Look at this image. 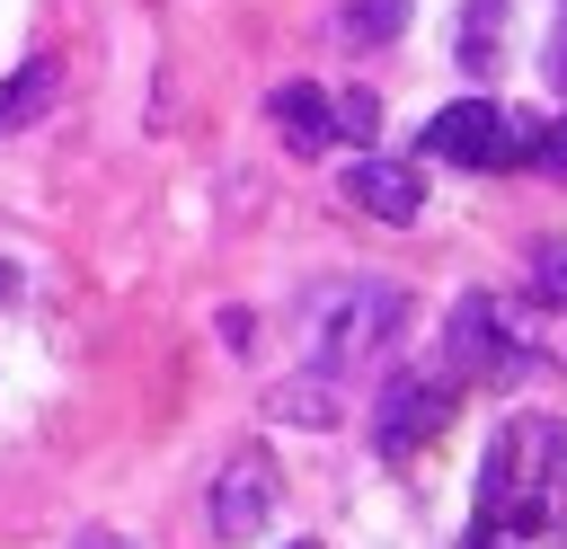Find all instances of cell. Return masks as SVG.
<instances>
[{
    "label": "cell",
    "instance_id": "obj_1",
    "mask_svg": "<svg viewBox=\"0 0 567 549\" xmlns=\"http://www.w3.org/2000/svg\"><path fill=\"white\" fill-rule=\"evenodd\" d=\"M567 514V425L558 416H505L478 460V531L487 540H540Z\"/></svg>",
    "mask_w": 567,
    "mask_h": 549
},
{
    "label": "cell",
    "instance_id": "obj_2",
    "mask_svg": "<svg viewBox=\"0 0 567 549\" xmlns=\"http://www.w3.org/2000/svg\"><path fill=\"white\" fill-rule=\"evenodd\" d=\"M408 328V292L381 283V274H354V283H319L310 292V372H354V363H381Z\"/></svg>",
    "mask_w": 567,
    "mask_h": 549
},
{
    "label": "cell",
    "instance_id": "obj_3",
    "mask_svg": "<svg viewBox=\"0 0 567 549\" xmlns=\"http://www.w3.org/2000/svg\"><path fill=\"white\" fill-rule=\"evenodd\" d=\"M532 363H540V345H532V319L514 301H496V292L452 301V319H443V372L452 381H523Z\"/></svg>",
    "mask_w": 567,
    "mask_h": 549
},
{
    "label": "cell",
    "instance_id": "obj_4",
    "mask_svg": "<svg viewBox=\"0 0 567 549\" xmlns=\"http://www.w3.org/2000/svg\"><path fill=\"white\" fill-rule=\"evenodd\" d=\"M452 407H461V381H452V372H390L381 398H372V443H381V460H408L416 443H434V434L452 425Z\"/></svg>",
    "mask_w": 567,
    "mask_h": 549
},
{
    "label": "cell",
    "instance_id": "obj_5",
    "mask_svg": "<svg viewBox=\"0 0 567 549\" xmlns=\"http://www.w3.org/2000/svg\"><path fill=\"white\" fill-rule=\"evenodd\" d=\"M416 151H425V159H452V168H514V159H523V124H514L496 97H452V106L425 124Z\"/></svg>",
    "mask_w": 567,
    "mask_h": 549
},
{
    "label": "cell",
    "instance_id": "obj_6",
    "mask_svg": "<svg viewBox=\"0 0 567 549\" xmlns=\"http://www.w3.org/2000/svg\"><path fill=\"white\" fill-rule=\"evenodd\" d=\"M275 460L266 452H230L221 469H213V496H204V522H213V540H257L266 522H275Z\"/></svg>",
    "mask_w": 567,
    "mask_h": 549
},
{
    "label": "cell",
    "instance_id": "obj_7",
    "mask_svg": "<svg viewBox=\"0 0 567 549\" xmlns=\"http://www.w3.org/2000/svg\"><path fill=\"white\" fill-rule=\"evenodd\" d=\"M346 204L372 213V221H416L425 213V168L416 159H390V151H363L346 168Z\"/></svg>",
    "mask_w": 567,
    "mask_h": 549
},
{
    "label": "cell",
    "instance_id": "obj_8",
    "mask_svg": "<svg viewBox=\"0 0 567 549\" xmlns=\"http://www.w3.org/2000/svg\"><path fill=\"white\" fill-rule=\"evenodd\" d=\"M266 115H275V133H284L301 159H319V151L337 142V124H328V97H319L310 80H284V89L266 97Z\"/></svg>",
    "mask_w": 567,
    "mask_h": 549
},
{
    "label": "cell",
    "instance_id": "obj_9",
    "mask_svg": "<svg viewBox=\"0 0 567 549\" xmlns=\"http://www.w3.org/2000/svg\"><path fill=\"white\" fill-rule=\"evenodd\" d=\"M53 97H62V71H53L44 53H35V62H18V71H9V89H0V133H27Z\"/></svg>",
    "mask_w": 567,
    "mask_h": 549
},
{
    "label": "cell",
    "instance_id": "obj_10",
    "mask_svg": "<svg viewBox=\"0 0 567 549\" xmlns=\"http://www.w3.org/2000/svg\"><path fill=\"white\" fill-rule=\"evenodd\" d=\"M266 407H275V416H292V425H337V407H346V398H337V372H301V381H284Z\"/></svg>",
    "mask_w": 567,
    "mask_h": 549
},
{
    "label": "cell",
    "instance_id": "obj_11",
    "mask_svg": "<svg viewBox=\"0 0 567 549\" xmlns=\"http://www.w3.org/2000/svg\"><path fill=\"white\" fill-rule=\"evenodd\" d=\"M399 27H408V0H346L337 9V35L346 44H390Z\"/></svg>",
    "mask_w": 567,
    "mask_h": 549
},
{
    "label": "cell",
    "instance_id": "obj_12",
    "mask_svg": "<svg viewBox=\"0 0 567 549\" xmlns=\"http://www.w3.org/2000/svg\"><path fill=\"white\" fill-rule=\"evenodd\" d=\"M496 27H505V0H470V9H461V62H470V71H487Z\"/></svg>",
    "mask_w": 567,
    "mask_h": 549
},
{
    "label": "cell",
    "instance_id": "obj_13",
    "mask_svg": "<svg viewBox=\"0 0 567 549\" xmlns=\"http://www.w3.org/2000/svg\"><path fill=\"white\" fill-rule=\"evenodd\" d=\"M328 124H337L346 142H372V133H381V97H372V89H346V97H328Z\"/></svg>",
    "mask_w": 567,
    "mask_h": 549
},
{
    "label": "cell",
    "instance_id": "obj_14",
    "mask_svg": "<svg viewBox=\"0 0 567 549\" xmlns=\"http://www.w3.org/2000/svg\"><path fill=\"white\" fill-rule=\"evenodd\" d=\"M532 283H540V301L567 319V239H540V248H532Z\"/></svg>",
    "mask_w": 567,
    "mask_h": 549
},
{
    "label": "cell",
    "instance_id": "obj_15",
    "mask_svg": "<svg viewBox=\"0 0 567 549\" xmlns=\"http://www.w3.org/2000/svg\"><path fill=\"white\" fill-rule=\"evenodd\" d=\"M523 159H532V168H549V177H567V115H558L549 133H532V142H523Z\"/></svg>",
    "mask_w": 567,
    "mask_h": 549
},
{
    "label": "cell",
    "instance_id": "obj_16",
    "mask_svg": "<svg viewBox=\"0 0 567 549\" xmlns=\"http://www.w3.org/2000/svg\"><path fill=\"white\" fill-rule=\"evenodd\" d=\"M549 80L567 89V0H558V35H549Z\"/></svg>",
    "mask_w": 567,
    "mask_h": 549
},
{
    "label": "cell",
    "instance_id": "obj_17",
    "mask_svg": "<svg viewBox=\"0 0 567 549\" xmlns=\"http://www.w3.org/2000/svg\"><path fill=\"white\" fill-rule=\"evenodd\" d=\"M71 549H124V540H115V531H80Z\"/></svg>",
    "mask_w": 567,
    "mask_h": 549
},
{
    "label": "cell",
    "instance_id": "obj_18",
    "mask_svg": "<svg viewBox=\"0 0 567 549\" xmlns=\"http://www.w3.org/2000/svg\"><path fill=\"white\" fill-rule=\"evenodd\" d=\"M9 292H18V266H0V301H9Z\"/></svg>",
    "mask_w": 567,
    "mask_h": 549
},
{
    "label": "cell",
    "instance_id": "obj_19",
    "mask_svg": "<svg viewBox=\"0 0 567 549\" xmlns=\"http://www.w3.org/2000/svg\"><path fill=\"white\" fill-rule=\"evenodd\" d=\"M292 549H319V540H292Z\"/></svg>",
    "mask_w": 567,
    "mask_h": 549
}]
</instances>
